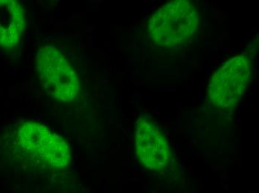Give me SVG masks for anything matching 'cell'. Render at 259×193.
<instances>
[{
	"instance_id": "obj_5",
	"label": "cell",
	"mask_w": 259,
	"mask_h": 193,
	"mask_svg": "<svg viewBox=\"0 0 259 193\" xmlns=\"http://www.w3.org/2000/svg\"><path fill=\"white\" fill-rule=\"evenodd\" d=\"M135 153L145 169L159 172L171 164L172 150L160 127L148 117H140L136 122L134 136Z\"/></svg>"
},
{
	"instance_id": "obj_4",
	"label": "cell",
	"mask_w": 259,
	"mask_h": 193,
	"mask_svg": "<svg viewBox=\"0 0 259 193\" xmlns=\"http://www.w3.org/2000/svg\"><path fill=\"white\" fill-rule=\"evenodd\" d=\"M253 62L246 54L233 56L214 72L208 85L211 103L221 109H231L242 98L252 76Z\"/></svg>"
},
{
	"instance_id": "obj_1",
	"label": "cell",
	"mask_w": 259,
	"mask_h": 193,
	"mask_svg": "<svg viewBox=\"0 0 259 193\" xmlns=\"http://www.w3.org/2000/svg\"><path fill=\"white\" fill-rule=\"evenodd\" d=\"M200 20V12L192 1L168 2L150 17L148 34L159 48L176 49L187 45L194 38Z\"/></svg>"
},
{
	"instance_id": "obj_3",
	"label": "cell",
	"mask_w": 259,
	"mask_h": 193,
	"mask_svg": "<svg viewBox=\"0 0 259 193\" xmlns=\"http://www.w3.org/2000/svg\"><path fill=\"white\" fill-rule=\"evenodd\" d=\"M37 73L47 94L61 102L78 97L80 83L76 71L56 47L45 45L37 54Z\"/></svg>"
},
{
	"instance_id": "obj_6",
	"label": "cell",
	"mask_w": 259,
	"mask_h": 193,
	"mask_svg": "<svg viewBox=\"0 0 259 193\" xmlns=\"http://www.w3.org/2000/svg\"><path fill=\"white\" fill-rule=\"evenodd\" d=\"M26 28L24 9L14 0H0V48H13Z\"/></svg>"
},
{
	"instance_id": "obj_2",
	"label": "cell",
	"mask_w": 259,
	"mask_h": 193,
	"mask_svg": "<svg viewBox=\"0 0 259 193\" xmlns=\"http://www.w3.org/2000/svg\"><path fill=\"white\" fill-rule=\"evenodd\" d=\"M16 141L28 156L47 167L64 169L70 163V149L64 138L37 122L23 123L17 130Z\"/></svg>"
}]
</instances>
